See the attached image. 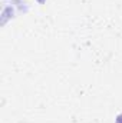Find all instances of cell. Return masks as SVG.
<instances>
[{
	"label": "cell",
	"instance_id": "cell-1",
	"mask_svg": "<svg viewBox=\"0 0 122 123\" xmlns=\"http://www.w3.org/2000/svg\"><path fill=\"white\" fill-rule=\"evenodd\" d=\"M116 123H122V113L116 116Z\"/></svg>",
	"mask_w": 122,
	"mask_h": 123
}]
</instances>
